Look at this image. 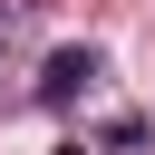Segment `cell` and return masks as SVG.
I'll return each mask as SVG.
<instances>
[{
	"label": "cell",
	"instance_id": "obj_1",
	"mask_svg": "<svg viewBox=\"0 0 155 155\" xmlns=\"http://www.w3.org/2000/svg\"><path fill=\"white\" fill-rule=\"evenodd\" d=\"M87 78H97V48H58V58L39 68V97L68 107V97H87Z\"/></svg>",
	"mask_w": 155,
	"mask_h": 155
}]
</instances>
